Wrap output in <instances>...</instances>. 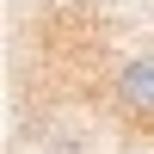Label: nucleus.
<instances>
[{"instance_id": "obj_2", "label": "nucleus", "mask_w": 154, "mask_h": 154, "mask_svg": "<svg viewBox=\"0 0 154 154\" xmlns=\"http://www.w3.org/2000/svg\"><path fill=\"white\" fill-rule=\"evenodd\" d=\"M56 154H80V148H74V142H56Z\"/></svg>"}, {"instance_id": "obj_1", "label": "nucleus", "mask_w": 154, "mask_h": 154, "mask_svg": "<svg viewBox=\"0 0 154 154\" xmlns=\"http://www.w3.org/2000/svg\"><path fill=\"white\" fill-rule=\"evenodd\" d=\"M111 93H117V111L136 123H154V56H136L117 68V80H111Z\"/></svg>"}]
</instances>
